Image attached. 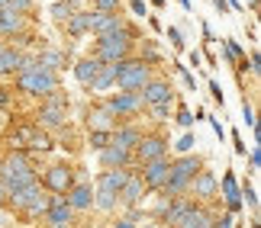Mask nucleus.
<instances>
[{"instance_id": "nucleus-1", "label": "nucleus", "mask_w": 261, "mask_h": 228, "mask_svg": "<svg viewBox=\"0 0 261 228\" xmlns=\"http://www.w3.org/2000/svg\"><path fill=\"white\" fill-rule=\"evenodd\" d=\"M39 180V171L33 164V157H29L26 148H10V154L0 161V186H4V193L10 196L13 190L19 186Z\"/></svg>"}, {"instance_id": "nucleus-2", "label": "nucleus", "mask_w": 261, "mask_h": 228, "mask_svg": "<svg viewBox=\"0 0 261 228\" xmlns=\"http://www.w3.org/2000/svg\"><path fill=\"white\" fill-rule=\"evenodd\" d=\"M139 42V29L129 26L123 32H110V36H97V45H94V55L100 64L107 61H126L129 55H133V45Z\"/></svg>"}, {"instance_id": "nucleus-3", "label": "nucleus", "mask_w": 261, "mask_h": 228, "mask_svg": "<svg viewBox=\"0 0 261 228\" xmlns=\"http://www.w3.org/2000/svg\"><path fill=\"white\" fill-rule=\"evenodd\" d=\"M55 87H58V74L42 68V64H36L33 55H26V61L16 74V90L29 93V96H45L48 90H55Z\"/></svg>"}, {"instance_id": "nucleus-4", "label": "nucleus", "mask_w": 261, "mask_h": 228, "mask_svg": "<svg viewBox=\"0 0 261 228\" xmlns=\"http://www.w3.org/2000/svg\"><path fill=\"white\" fill-rule=\"evenodd\" d=\"M152 64H145L142 58H133L129 55L126 61H119V71H116V87L119 90H142V87L152 81Z\"/></svg>"}, {"instance_id": "nucleus-5", "label": "nucleus", "mask_w": 261, "mask_h": 228, "mask_svg": "<svg viewBox=\"0 0 261 228\" xmlns=\"http://www.w3.org/2000/svg\"><path fill=\"white\" fill-rule=\"evenodd\" d=\"M103 106L116 119H129V116H139L145 110V96H142V90H119V93H107Z\"/></svg>"}, {"instance_id": "nucleus-6", "label": "nucleus", "mask_w": 261, "mask_h": 228, "mask_svg": "<svg viewBox=\"0 0 261 228\" xmlns=\"http://www.w3.org/2000/svg\"><path fill=\"white\" fill-rule=\"evenodd\" d=\"M139 177H142V183H145V190H152V193H162V186L165 180L171 177V157H155V161H145V164H139Z\"/></svg>"}, {"instance_id": "nucleus-7", "label": "nucleus", "mask_w": 261, "mask_h": 228, "mask_svg": "<svg viewBox=\"0 0 261 228\" xmlns=\"http://www.w3.org/2000/svg\"><path fill=\"white\" fill-rule=\"evenodd\" d=\"M74 180H77L74 167L68 164V161H58L52 167H45V174H42V180H39V183H42L48 193H68Z\"/></svg>"}, {"instance_id": "nucleus-8", "label": "nucleus", "mask_w": 261, "mask_h": 228, "mask_svg": "<svg viewBox=\"0 0 261 228\" xmlns=\"http://www.w3.org/2000/svg\"><path fill=\"white\" fill-rule=\"evenodd\" d=\"M168 154V138L162 132H145L139 138V145L133 148V161L136 167L145 164V161H155V157H165Z\"/></svg>"}, {"instance_id": "nucleus-9", "label": "nucleus", "mask_w": 261, "mask_h": 228, "mask_svg": "<svg viewBox=\"0 0 261 228\" xmlns=\"http://www.w3.org/2000/svg\"><path fill=\"white\" fill-rule=\"evenodd\" d=\"M190 196H194L197 203H210V200H216V196H219V180H216V174H213V171H206V167H200L197 177L190 180Z\"/></svg>"}, {"instance_id": "nucleus-10", "label": "nucleus", "mask_w": 261, "mask_h": 228, "mask_svg": "<svg viewBox=\"0 0 261 228\" xmlns=\"http://www.w3.org/2000/svg\"><path fill=\"white\" fill-rule=\"evenodd\" d=\"M42 219L48 225H74V212H71V206H68L65 193H48V206H45Z\"/></svg>"}, {"instance_id": "nucleus-11", "label": "nucleus", "mask_w": 261, "mask_h": 228, "mask_svg": "<svg viewBox=\"0 0 261 228\" xmlns=\"http://www.w3.org/2000/svg\"><path fill=\"white\" fill-rule=\"evenodd\" d=\"M142 96H145V106L152 103H177V93L168 77H152L145 87H142Z\"/></svg>"}, {"instance_id": "nucleus-12", "label": "nucleus", "mask_w": 261, "mask_h": 228, "mask_svg": "<svg viewBox=\"0 0 261 228\" xmlns=\"http://www.w3.org/2000/svg\"><path fill=\"white\" fill-rule=\"evenodd\" d=\"M145 183H142V177H139V171H133L129 167V177H126V183H123V190H119V203L126 206V209H133V206H142L145 200Z\"/></svg>"}, {"instance_id": "nucleus-13", "label": "nucleus", "mask_w": 261, "mask_h": 228, "mask_svg": "<svg viewBox=\"0 0 261 228\" xmlns=\"http://www.w3.org/2000/svg\"><path fill=\"white\" fill-rule=\"evenodd\" d=\"M219 196H223V203H226V209L229 212H242V183L236 180V174L232 171H226L223 174V180H219Z\"/></svg>"}, {"instance_id": "nucleus-14", "label": "nucleus", "mask_w": 261, "mask_h": 228, "mask_svg": "<svg viewBox=\"0 0 261 228\" xmlns=\"http://www.w3.org/2000/svg\"><path fill=\"white\" fill-rule=\"evenodd\" d=\"M65 200L71 206V212H87L94 206V186H90V180H74L71 190L65 193Z\"/></svg>"}, {"instance_id": "nucleus-15", "label": "nucleus", "mask_w": 261, "mask_h": 228, "mask_svg": "<svg viewBox=\"0 0 261 228\" xmlns=\"http://www.w3.org/2000/svg\"><path fill=\"white\" fill-rule=\"evenodd\" d=\"M123 29H129V23L119 16V10H116V13L94 10V23H90V32H94V36H110V32H123Z\"/></svg>"}, {"instance_id": "nucleus-16", "label": "nucleus", "mask_w": 261, "mask_h": 228, "mask_svg": "<svg viewBox=\"0 0 261 228\" xmlns=\"http://www.w3.org/2000/svg\"><path fill=\"white\" fill-rule=\"evenodd\" d=\"M213 222H216V212H210L203 203H194L184 215H180V222L174 228H213Z\"/></svg>"}, {"instance_id": "nucleus-17", "label": "nucleus", "mask_w": 261, "mask_h": 228, "mask_svg": "<svg viewBox=\"0 0 261 228\" xmlns=\"http://www.w3.org/2000/svg\"><path fill=\"white\" fill-rule=\"evenodd\" d=\"M97 157H100V167H136L133 151H129V148H119V145H113V142L100 148Z\"/></svg>"}, {"instance_id": "nucleus-18", "label": "nucleus", "mask_w": 261, "mask_h": 228, "mask_svg": "<svg viewBox=\"0 0 261 228\" xmlns=\"http://www.w3.org/2000/svg\"><path fill=\"white\" fill-rule=\"evenodd\" d=\"M36 125L39 128H65L68 125V110H58V106H48V103H39V110H36Z\"/></svg>"}, {"instance_id": "nucleus-19", "label": "nucleus", "mask_w": 261, "mask_h": 228, "mask_svg": "<svg viewBox=\"0 0 261 228\" xmlns=\"http://www.w3.org/2000/svg\"><path fill=\"white\" fill-rule=\"evenodd\" d=\"M116 125H119V119L110 113L103 103H94L87 110V132H94V128H100V132H113Z\"/></svg>"}, {"instance_id": "nucleus-20", "label": "nucleus", "mask_w": 261, "mask_h": 228, "mask_svg": "<svg viewBox=\"0 0 261 228\" xmlns=\"http://www.w3.org/2000/svg\"><path fill=\"white\" fill-rule=\"evenodd\" d=\"M145 135V128L142 125H136V122H119L113 132H110V142L113 145H119V148H129V151H133V148L139 145V138Z\"/></svg>"}, {"instance_id": "nucleus-21", "label": "nucleus", "mask_w": 261, "mask_h": 228, "mask_svg": "<svg viewBox=\"0 0 261 228\" xmlns=\"http://www.w3.org/2000/svg\"><path fill=\"white\" fill-rule=\"evenodd\" d=\"M26 55L19 52V48H13L10 42H4L0 39V77H10V74H19V68H23Z\"/></svg>"}, {"instance_id": "nucleus-22", "label": "nucleus", "mask_w": 261, "mask_h": 228, "mask_svg": "<svg viewBox=\"0 0 261 228\" xmlns=\"http://www.w3.org/2000/svg\"><path fill=\"white\" fill-rule=\"evenodd\" d=\"M116 71H119V61H107L97 68V77L90 81V90L87 93H107L116 87Z\"/></svg>"}, {"instance_id": "nucleus-23", "label": "nucleus", "mask_w": 261, "mask_h": 228, "mask_svg": "<svg viewBox=\"0 0 261 228\" xmlns=\"http://www.w3.org/2000/svg\"><path fill=\"white\" fill-rule=\"evenodd\" d=\"M90 23H94V10H74L71 16L65 19V29L71 39H81L90 32Z\"/></svg>"}, {"instance_id": "nucleus-24", "label": "nucleus", "mask_w": 261, "mask_h": 228, "mask_svg": "<svg viewBox=\"0 0 261 228\" xmlns=\"http://www.w3.org/2000/svg\"><path fill=\"white\" fill-rule=\"evenodd\" d=\"M126 177H129V167H103V174L97 177V186L100 190H110V193H119Z\"/></svg>"}, {"instance_id": "nucleus-25", "label": "nucleus", "mask_w": 261, "mask_h": 228, "mask_svg": "<svg viewBox=\"0 0 261 228\" xmlns=\"http://www.w3.org/2000/svg\"><path fill=\"white\" fill-rule=\"evenodd\" d=\"M97 68H100V61H97L94 55H84V58H77V61H74V68H71V71H74V81L81 84L84 90H90V81L97 77Z\"/></svg>"}, {"instance_id": "nucleus-26", "label": "nucleus", "mask_w": 261, "mask_h": 228, "mask_svg": "<svg viewBox=\"0 0 261 228\" xmlns=\"http://www.w3.org/2000/svg\"><path fill=\"white\" fill-rule=\"evenodd\" d=\"M36 58V64H42V68H48V71H65L68 68V55L65 52H58V48H39V55H33Z\"/></svg>"}, {"instance_id": "nucleus-27", "label": "nucleus", "mask_w": 261, "mask_h": 228, "mask_svg": "<svg viewBox=\"0 0 261 228\" xmlns=\"http://www.w3.org/2000/svg\"><path fill=\"white\" fill-rule=\"evenodd\" d=\"M23 29H26V16L10 13V10H0V39H7V36H19Z\"/></svg>"}, {"instance_id": "nucleus-28", "label": "nucleus", "mask_w": 261, "mask_h": 228, "mask_svg": "<svg viewBox=\"0 0 261 228\" xmlns=\"http://www.w3.org/2000/svg\"><path fill=\"white\" fill-rule=\"evenodd\" d=\"M52 135L45 132V128H33V135H29V142H26V151H33V154H45V151H52Z\"/></svg>"}, {"instance_id": "nucleus-29", "label": "nucleus", "mask_w": 261, "mask_h": 228, "mask_svg": "<svg viewBox=\"0 0 261 228\" xmlns=\"http://www.w3.org/2000/svg\"><path fill=\"white\" fill-rule=\"evenodd\" d=\"M119 203V193H110V190H100V186H94V206L100 212H113Z\"/></svg>"}, {"instance_id": "nucleus-30", "label": "nucleus", "mask_w": 261, "mask_h": 228, "mask_svg": "<svg viewBox=\"0 0 261 228\" xmlns=\"http://www.w3.org/2000/svg\"><path fill=\"white\" fill-rule=\"evenodd\" d=\"M74 10H77V0H55V4L48 7V13H52L55 23H62V26H65V19L71 16Z\"/></svg>"}, {"instance_id": "nucleus-31", "label": "nucleus", "mask_w": 261, "mask_h": 228, "mask_svg": "<svg viewBox=\"0 0 261 228\" xmlns=\"http://www.w3.org/2000/svg\"><path fill=\"white\" fill-rule=\"evenodd\" d=\"M0 10H10V13H19V16H29L36 10V0H7Z\"/></svg>"}, {"instance_id": "nucleus-32", "label": "nucleus", "mask_w": 261, "mask_h": 228, "mask_svg": "<svg viewBox=\"0 0 261 228\" xmlns=\"http://www.w3.org/2000/svg\"><path fill=\"white\" fill-rule=\"evenodd\" d=\"M223 52H226V61L229 64H236L239 58H245V48L236 42V39H223Z\"/></svg>"}, {"instance_id": "nucleus-33", "label": "nucleus", "mask_w": 261, "mask_h": 228, "mask_svg": "<svg viewBox=\"0 0 261 228\" xmlns=\"http://www.w3.org/2000/svg\"><path fill=\"white\" fill-rule=\"evenodd\" d=\"M148 116L155 119V122H168L171 119V110H174V103H152V106H145Z\"/></svg>"}, {"instance_id": "nucleus-34", "label": "nucleus", "mask_w": 261, "mask_h": 228, "mask_svg": "<svg viewBox=\"0 0 261 228\" xmlns=\"http://www.w3.org/2000/svg\"><path fill=\"white\" fill-rule=\"evenodd\" d=\"M87 145L94 148V151H100L103 145H110V132H100V128H94V132L87 135Z\"/></svg>"}, {"instance_id": "nucleus-35", "label": "nucleus", "mask_w": 261, "mask_h": 228, "mask_svg": "<svg viewBox=\"0 0 261 228\" xmlns=\"http://www.w3.org/2000/svg\"><path fill=\"white\" fill-rule=\"evenodd\" d=\"M242 203H248V206H252V212H258V190H255V183H248V180L242 186Z\"/></svg>"}, {"instance_id": "nucleus-36", "label": "nucleus", "mask_w": 261, "mask_h": 228, "mask_svg": "<svg viewBox=\"0 0 261 228\" xmlns=\"http://www.w3.org/2000/svg\"><path fill=\"white\" fill-rule=\"evenodd\" d=\"M139 58H142L145 64H162V55L155 52V45H152V42H142V55H139Z\"/></svg>"}, {"instance_id": "nucleus-37", "label": "nucleus", "mask_w": 261, "mask_h": 228, "mask_svg": "<svg viewBox=\"0 0 261 228\" xmlns=\"http://www.w3.org/2000/svg\"><path fill=\"white\" fill-rule=\"evenodd\" d=\"M174 122H177V125H184V128H190V125L197 122V119H194V113H190L184 103H180V106H177V116H174Z\"/></svg>"}, {"instance_id": "nucleus-38", "label": "nucleus", "mask_w": 261, "mask_h": 228, "mask_svg": "<svg viewBox=\"0 0 261 228\" xmlns=\"http://www.w3.org/2000/svg\"><path fill=\"white\" fill-rule=\"evenodd\" d=\"M242 119H245V125L248 128H255L258 122H255V110H252V100H248V96L242 93Z\"/></svg>"}, {"instance_id": "nucleus-39", "label": "nucleus", "mask_w": 261, "mask_h": 228, "mask_svg": "<svg viewBox=\"0 0 261 228\" xmlns=\"http://www.w3.org/2000/svg\"><path fill=\"white\" fill-rule=\"evenodd\" d=\"M94 10H103V13H116L119 7H123V0H90Z\"/></svg>"}, {"instance_id": "nucleus-40", "label": "nucleus", "mask_w": 261, "mask_h": 228, "mask_svg": "<svg viewBox=\"0 0 261 228\" xmlns=\"http://www.w3.org/2000/svg\"><path fill=\"white\" fill-rule=\"evenodd\" d=\"M168 39H171V48H174V52H184V36H180L177 26H168Z\"/></svg>"}, {"instance_id": "nucleus-41", "label": "nucleus", "mask_w": 261, "mask_h": 228, "mask_svg": "<svg viewBox=\"0 0 261 228\" xmlns=\"http://www.w3.org/2000/svg\"><path fill=\"white\" fill-rule=\"evenodd\" d=\"M194 145H197V135H194V132H187V135L177 142V154H187V151H194Z\"/></svg>"}, {"instance_id": "nucleus-42", "label": "nucleus", "mask_w": 261, "mask_h": 228, "mask_svg": "<svg viewBox=\"0 0 261 228\" xmlns=\"http://www.w3.org/2000/svg\"><path fill=\"white\" fill-rule=\"evenodd\" d=\"M174 71H177L180 77H184V84H187V90H194V93H197V81H194V74H190V71H187V68H180V64H174Z\"/></svg>"}, {"instance_id": "nucleus-43", "label": "nucleus", "mask_w": 261, "mask_h": 228, "mask_svg": "<svg viewBox=\"0 0 261 228\" xmlns=\"http://www.w3.org/2000/svg\"><path fill=\"white\" fill-rule=\"evenodd\" d=\"M129 10H133L136 16H148V4H145V0H129Z\"/></svg>"}, {"instance_id": "nucleus-44", "label": "nucleus", "mask_w": 261, "mask_h": 228, "mask_svg": "<svg viewBox=\"0 0 261 228\" xmlns=\"http://www.w3.org/2000/svg\"><path fill=\"white\" fill-rule=\"evenodd\" d=\"M258 164H261V154H258V148H248V171L258 174Z\"/></svg>"}, {"instance_id": "nucleus-45", "label": "nucleus", "mask_w": 261, "mask_h": 228, "mask_svg": "<svg viewBox=\"0 0 261 228\" xmlns=\"http://www.w3.org/2000/svg\"><path fill=\"white\" fill-rule=\"evenodd\" d=\"M232 225H236L232 212H226V215H216V222H213V228H232Z\"/></svg>"}, {"instance_id": "nucleus-46", "label": "nucleus", "mask_w": 261, "mask_h": 228, "mask_svg": "<svg viewBox=\"0 0 261 228\" xmlns=\"http://www.w3.org/2000/svg\"><path fill=\"white\" fill-rule=\"evenodd\" d=\"M232 148H236V154H245L248 151V145H245V138L239 135V132H232Z\"/></svg>"}, {"instance_id": "nucleus-47", "label": "nucleus", "mask_w": 261, "mask_h": 228, "mask_svg": "<svg viewBox=\"0 0 261 228\" xmlns=\"http://www.w3.org/2000/svg\"><path fill=\"white\" fill-rule=\"evenodd\" d=\"M245 64H248V71H252V74H258V71H261V55H258V52H252Z\"/></svg>"}, {"instance_id": "nucleus-48", "label": "nucleus", "mask_w": 261, "mask_h": 228, "mask_svg": "<svg viewBox=\"0 0 261 228\" xmlns=\"http://www.w3.org/2000/svg\"><path fill=\"white\" fill-rule=\"evenodd\" d=\"M210 96H213V100H216L219 106H223V87H219L216 81H210Z\"/></svg>"}, {"instance_id": "nucleus-49", "label": "nucleus", "mask_w": 261, "mask_h": 228, "mask_svg": "<svg viewBox=\"0 0 261 228\" xmlns=\"http://www.w3.org/2000/svg\"><path fill=\"white\" fill-rule=\"evenodd\" d=\"M210 125H213V132H216L219 138H223V135H226V128H223V122H219V119H210Z\"/></svg>"}, {"instance_id": "nucleus-50", "label": "nucleus", "mask_w": 261, "mask_h": 228, "mask_svg": "<svg viewBox=\"0 0 261 228\" xmlns=\"http://www.w3.org/2000/svg\"><path fill=\"white\" fill-rule=\"evenodd\" d=\"M113 228H139V225H136L133 219H129V215H126V219H119V222H116Z\"/></svg>"}, {"instance_id": "nucleus-51", "label": "nucleus", "mask_w": 261, "mask_h": 228, "mask_svg": "<svg viewBox=\"0 0 261 228\" xmlns=\"http://www.w3.org/2000/svg\"><path fill=\"white\" fill-rule=\"evenodd\" d=\"M213 7L219 10V13H229V0H213Z\"/></svg>"}, {"instance_id": "nucleus-52", "label": "nucleus", "mask_w": 261, "mask_h": 228, "mask_svg": "<svg viewBox=\"0 0 261 228\" xmlns=\"http://www.w3.org/2000/svg\"><path fill=\"white\" fill-rule=\"evenodd\" d=\"M148 26H152L155 32H158V29H162V19H158V16H148Z\"/></svg>"}, {"instance_id": "nucleus-53", "label": "nucleus", "mask_w": 261, "mask_h": 228, "mask_svg": "<svg viewBox=\"0 0 261 228\" xmlns=\"http://www.w3.org/2000/svg\"><path fill=\"white\" fill-rule=\"evenodd\" d=\"M4 203H7V193H4V186H0V209H4Z\"/></svg>"}, {"instance_id": "nucleus-54", "label": "nucleus", "mask_w": 261, "mask_h": 228, "mask_svg": "<svg viewBox=\"0 0 261 228\" xmlns=\"http://www.w3.org/2000/svg\"><path fill=\"white\" fill-rule=\"evenodd\" d=\"M177 4H180V7H184V10H190V0H177Z\"/></svg>"}, {"instance_id": "nucleus-55", "label": "nucleus", "mask_w": 261, "mask_h": 228, "mask_svg": "<svg viewBox=\"0 0 261 228\" xmlns=\"http://www.w3.org/2000/svg\"><path fill=\"white\" fill-rule=\"evenodd\" d=\"M148 4H155V7H165V0H148Z\"/></svg>"}, {"instance_id": "nucleus-56", "label": "nucleus", "mask_w": 261, "mask_h": 228, "mask_svg": "<svg viewBox=\"0 0 261 228\" xmlns=\"http://www.w3.org/2000/svg\"><path fill=\"white\" fill-rule=\"evenodd\" d=\"M248 7H252V10H258V0H248Z\"/></svg>"}, {"instance_id": "nucleus-57", "label": "nucleus", "mask_w": 261, "mask_h": 228, "mask_svg": "<svg viewBox=\"0 0 261 228\" xmlns=\"http://www.w3.org/2000/svg\"><path fill=\"white\" fill-rule=\"evenodd\" d=\"M232 228H242V225H232Z\"/></svg>"}, {"instance_id": "nucleus-58", "label": "nucleus", "mask_w": 261, "mask_h": 228, "mask_svg": "<svg viewBox=\"0 0 261 228\" xmlns=\"http://www.w3.org/2000/svg\"><path fill=\"white\" fill-rule=\"evenodd\" d=\"M0 225H4V219H0Z\"/></svg>"}, {"instance_id": "nucleus-59", "label": "nucleus", "mask_w": 261, "mask_h": 228, "mask_svg": "<svg viewBox=\"0 0 261 228\" xmlns=\"http://www.w3.org/2000/svg\"><path fill=\"white\" fill-rule=\"evenodd\" d=\"M145 228H152V225H145Z\"/></svg>"}]
</instances>
